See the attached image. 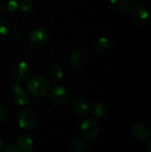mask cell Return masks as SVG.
Segmentation results:
<instances>
[{
    "mask_svg": "<svg viewBox=\"0 0 151 152\" xmlns=\"http://www.w3.org/2000/svg\"><path fill=\"white\" fill-rule=\"evenodd\" d=\"M19 6V0H0V10L4 13L14 12Z\"/></svg>",
    "mask_w": 151,
    "mask_h": 152,
    "instance_id": "cell-14",
    "label": "cell"
},
{
    "mask_svg": "<svg viewBox=\"0 0 151 152\" xmlns=\"http://www.w3.org/2000/svg\"><path fill=\"white\" fill-rule=\"evenodd\" d=\"M69 62L70 66L76 69H79L85 67L86 63V56L85 53L80 50H74L70 53Z\"/></svg>",
    "mask_w": 151,
    "mask_h": 152,
    "instance_id": "cell-10",
    "label": "cell"
},
{
    "mask_svg": "<svg viewBox=\"0 0 151 152\" xmlns=\"http://www.w3.org/2000/svg\"><path fill=\"white\" fill-rule=\"evenodd\" d=\"M50 76L56 82L61 81L64 78L63 68L60 64H53L50 69Z\"/></svg>",
    "mask_w": 151,
    "mask_h": 152,
    "instance_id": "cell-15",
    "label": "cell"
},
{
    "mask_svg": "<svg viewBox=\"0 0 151 152\" xmlns=\"http://www.w3.org/2000/svg\"><path fill=\"white\" fill-rule=\"evenodd\" d=\"M15 147L19 152H31L34 147V142L28 135H20L16 140Z\"/></svg>",
    "mask_w": 151,
    "mask_h": 152,
    "instance_id": "cell-11",
    "label": "cell"
},
{
    "mask_svg": "<svg viewBox=\"0 0 151 152\" xmlns=\"http://www.w3.org/2000/svg\"><path fill=\"white\" fill-rule=\"evenodd\" d=\"M12 73L16 82L19 84H21L28 78L30 70L26 61H20L13 64L12 68Z\"/></svg>",
    "mask_w": 151,
    "mask_h": 152,
    "instance_id": "cell-7",
    "label": "cell"
},
{
    "mask_svg": "<svg viewBox=\"0 0 151 152\" xmlns=\"http://www.w3.org/2000/svg\"><path fill=\"white\" fill-rule=\"evenodd\" d=\"M128 16L131 22L138 27L147 25L150 19L149 11L140 4H135L129 9Z\"/></svg>",
    "mask_w": 151,
    "mask_h": 152,
    "instance_id": "cell-2",
    "label": "cell"
},
{
    "mask_svg": "<svg viewBox=\"0 0 151 152\" xmlns=\"http://www.w3.org/2000/svg\"><path fill=\"white\" fill-rule=\"evenodd\" d=\"M109 4L116 12H124L129 7V0H109Z\"/></svg>",
    "mask_w": 151,
    "mask_h": 152,
    "instance_id": "cell-16",
    "label": "cell"
},
{
    "mask_svg": "<svg viewBox=\"0 0 151 152\" xmlns=\"http://www.w3.org/2000/svg\"><path fill=\"white\" fill-rule=\"evenodd\" d=\"M50 93V100L52 103L58 107L65 106L69 102V93L66 87L62 85L54 86Z\"/></svg>",
    "mask_w": 151,
    "mask_h": 152,
    "instance_id": "cell-5",
    "label": "cell"
},
{
    "mask_svg": "<svg viewBox=\"0 0 151 152\" xmlns=\"http://www.w3.org/2000/svg\"><path fill=\"white\" fill-rule=\"evenodd\" d=\"M93 45H94V48L99 52V53H108L109 52L112 47H113V43L112 41L106 37H98L94 43H93Z\"/></svg>",
    "mask_w": 151,
    "mask_h": 152,
    "instance_id": "cell-13",
    "label": "cell"
},
{
    "mask_svg": "<svg viewBox=\"0 0 151 152\" xmlns=\"http://www.w3.org/2000/svg\"><path fill=\"white\" fill-rule=\"evenodd\" d=\"M71 109H72V110H73V112L75 114H77V116H81V117L85 116L89 111L88 103L85 100H83L81 98L75 99L72 102Z\"/></svg>",
    "mask_w": 151,
    "mask_h": 152,
    "instance_id": "cell-12",
    "label": "cell"
},
{
    "mask_svg": "<svg viewBox=\"0 0 151 152\" xmlns=\"http://www.w3.org/2000/svg\"><path fill=\"white\" fill-rule=\"evenodd\" d=\"M49 32L44 27H36L31 30L28 37V43L30 50L40 48L46 45L49 40Z\"/></svg>",
    "mask_w": 151,
    "mask_h": 152,
    "instance_id": "cell-3",
    "label": "cell"
},
{
    "mask_svg": "<svg viewBox=\"0 0 151 152\" xmlns=\"http://www.w3.org/2000/svg\"><path fill=\"white\" fill-rule=\"evenodd\" d=\"M8 35H9V37L13 41H18L20 38V33L17 29H13V30L10 31Z\"/></svg>",
    "mask_w": 151,
    "mask_h": 152,
    "instance_id": "cell-22",
    "label": "cell"
},
{
    "mask_svg": "<svg viewBox=\"0 0 151 152\" xmlns=\"http://www.w3.org/2000/svg\"><path fill=\"white\" fill-rule=\"evenodd\" d=\"M73 145L74 148L78 151L83 152L87 149V142L85 138L82 137H77L73 141Z\"/></svg>",
    "mask_w": 151,
    "mask_h": 152,
    "instance_id": "cell-19",
    "label": "cell"
},
{
    "mask_svg": "<svg viewBox=\"0 0 151 152\" xmlns=\"http://www.w3.org/2000/svg\"><path fill=\"white\" fill-rule=\"evenodd\" d=\"M9 118V110L4 105L0 104V124L4 123Z\"/></svg>",
    "mask_w": 151,
    "mask_h": 152,
    "instance_id": "cell-21",
    "label": "cell"
},
{
    "mask_svg": "<svg viewBox=\"0 0 151 152\" xmlns=\"http://www.w3.org/2000/svg\"><path fill=\"white\" fill-rule=\"evenodd\" d=\"M99 131V124L93 118H85L82 121L80 125V133L86 139H94L98 135Z\"/></svg>",
    "mask_w": 151,
    "mask_h": 152,
    "instance_id": "cell-6",
    "label": "cell"
},
{
    "mask_svg": "<svg viewBox=\"0 0 151 152\" xmlns=\"http://www.w3.org/2000/svg\"><path fill=\"white\" fill-rule=\"evenodd\" d=\"M35 4L32 0H22L19 3V10L24 14H28L34 10Z\"/></svg>",
    "mask_w": 151,
    "mask_h": 152,
    "instance_id": "cell-18",
    "label": "cell"
},
{
    "mask_svg": "<svg viewBox=\"0 0 151 152\" xmlns=\"http://www.w3.org/2000/svg\"><path fill=\"white\" fill-rule=\"evenodd\" d=\"M147 151L151 152V140L150 141V142L148 143V146H147Z\"/></svg>",
    "mask_w": 151,
    "mask_h": 152,
    "instance_id": "cell-24",
    "label": "cell"
},
{
    "mask_svg": "<svg viewBox=\"0 0 151 152\" xmlns=\"http://www.w3.org/2000/svg\"><path fill=\"white\" fill-rule=\"evenodd\" d=\"M131 133L135 139L140 141L148 140L151 135L150 127L142 122H138L133 124L131 128Z\"/></svg>",
    "mask_w": 151,
    "mask_h": 152,
    "instance_id": "cell-9",
    "label": "cell"
},
{
    "mask_svg": "<svg viewBox=\"0 0 151 152\" xmlns=\"http://www.w3.org/2000/svg\"><path fill=\"white\" fill-rule=\"evenodd\" d=\"M4 152H19V151H18V150H17V148H16L15 146H13V145H12V144H9V145L5 146V148H4Z\"/></svg>",
    "mask_w": 151,
    "mask_h": 152,
    "instance_id": "cell-23",
    "label": "cell"
},
{
    "mask_svg": "<svg viewBox=\"0 0 151 152\" xmlns=\"http://www.w3.org/2000/svg\"><path fill=\"white\" fill-rule=\"evenodd\" d=\"M3 148H4V142H3L2 139L0 138V152L3 151Z\"/></svg>",
    "mask_w": 151,
    "mask_h": 152,
    "instance_id": "cell-25",
    "label": "cell"
},
{
    "mask_svg": "<svg viewBox=\"0 0 151 152\" xmlns=\"http://www.w3.org/2000/svg\"><path fill=\"white\" fill-rule=\"evenodd\" d=\"M28 92L35 98L42 99L47 96L50 92V85L45 77L40 75L32 77L27 86Z\"/></svg>",
    "mask_w": 151,
    "mask_h": 152,
    "instance_id": "cell-1",
    "label": "cell"
},
{
    "mask_svg": "<svg viewBox=\"0 0 151 152\" xmlns=\"http://www.w3.org/2000/svg\"><path fill=\"white\" fill-rule=\"evenodd\" d=\"M12 93H13V102L19 107H24L28 105L30 102L29 94L26 92L23 87L19 83L12 85Z\"/></svg>",
    "mask_w": 151,
    "mask_h": 152,
    "instance_id": "cell-8",
    "label": "cell"
},
{
    "mask_svg": "<svg viewBox=\"0 0 151 152\" xmlns=\"http://www.w3.org/2000/svg\"><path fill=\"white\" fill-rule=\"evenodd\" d=\"M37 114L30 109L22 110L18 116V125L23 130H31L37 124Z\"/></svg>",
    "mask_w": 151,
    "mask_h": 152,
    "instance_id": "cell-4",
    "label": "cell"
},
{
    "mask_svg": "<svg viewBox=\"0 0 151 152\" xmlns=\"http://www.w3.org/2000/svg\"><path fill=\"white\" fill-rule=\"evenodd\" d=\"M51 1H58V0H51Z\"/></svg>",
    "mask_w": 151,
    "mask_h": 152,
    "instance_id": "cell-26",
    "label": "cell"
},
{
    "mask_svg": "<svg viewBox=\"0 0 151 152\" xmlns=\"http://www.w3.org/2000/svg\"><path fill=\"white\" fill-rule=\"evenodd\" d=\"M106 112V107L103 103L101 102H96L93 104V106L92 107V116L95 118H101L104 116Z\"/></svg>",
    "mask_w": 151,
    "mask_h": 152,
    "instance_id": "cell-17",
    "label": "cell"
},
{
    "mask_svg": "<svg viewBox=\"0 0 151 152\" xmlns=\"http://www.w3.org/2000/svg\"><path fill=\"white\" fill-rule=\"evenodd\" d=\"M10 32V23L4 18L0 17V36H6Z\"/></svg>",
    "mask_w": 151,
    "mask_h": 152,
    "instance_id": "cell-20",
    "label": "cell"
}]
</instances>
